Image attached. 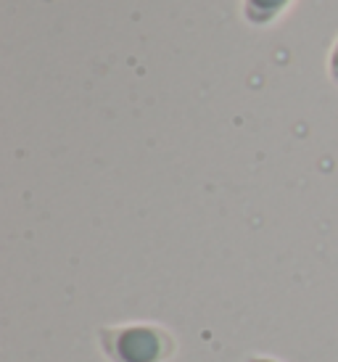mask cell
Returning a JSON list of instances; mask_svg holds the SVG:
<instances>
[{"mask_svg": "<svg viewBox=\"0 0 338 362\" xmlns=\"http://www.w3.org/2000/svg\"><path fill=\"white\" fill-rule=\"evenodd\" d=\"M251 362H275V360H251Z\"/></svg>", "mask_w": 338, "mask_h": 362, "instance_id": "cell-4", "label": "cell"}, {"mask_svg": "<svg viewBox=\"0 0 338 362\" xmlns=\"http://www.w3.org/2000/svg\"><path fill=\"white\" fill-rule=\"evenodd\" d=\"M100 349L111 362H164L175 352V339L159 325L103 328Z\"/></svg>", "mask_w": 338, "mask_h": 362, "instance_id": "cell-1", "label": "cell"}, {"mask_svg": "<svg viewBox=\"0 0 338 362\" xmlns=\"http://www.w3.org/2000/svg\"><path fill=\"white\" fill-rule=\"evenodd\" d=\"M330 69H333V77L338 80V45H336V53H333V61H330Z\"/></svg>", "mask_w": 338, "mask_h": 362, "instance_id": "cell-3", "label": "cell"}, {"mask_svg": "<svg viewBox=\"0 0 338 362\" xmlns=\"http://www.w3.org/2000/svg\"><path fill=\"white\" fill-rule=\"evenodd\" d=\"M286 3L289 0H249L246 13H249L251 21H269L272 16H278Z\"/></svg>", "mask_w": 338, "mask_h": 362, "instance_id": "cell-2", "label": "cell"}]
</instances>
